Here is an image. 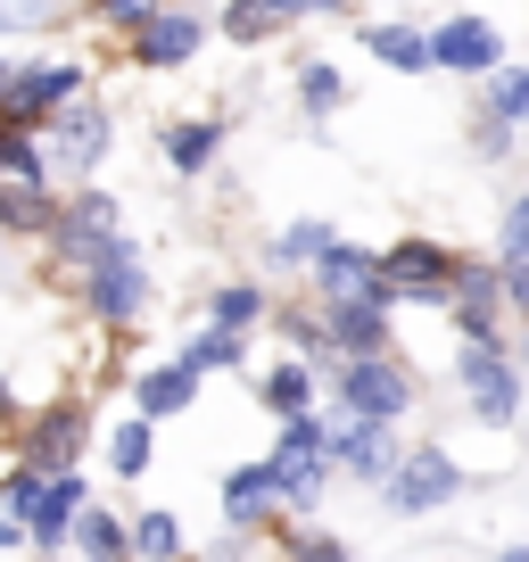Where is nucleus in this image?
I'll return each mask as SVG.
<instances>
[{
    "instance_id": "nucleus-1",
    "label": "nucleus",
    "mask_w": 529,
    "mask_h": 562,
    "mask_svg": "<svg viewBox=\"0 0 529 562\" xmlns=\"http://www.w3.org/2000/svg\"><path fill=\"white\" fill-rule=\"evenodd\" d=\"M381 281L389 290H406V299H455V257L430 240H397L381 257Z\"/></svg>"
},
{
    "instance_id": "nucleus-2",
    "label": "nucleus",
    "mask_w": 529,
    "mask_h": 562,
    "mask_svg": "<svg viewBox=\"0 0 529 562\" xmlns=\"http://www.w3.org/2000/svg\"><path fill=\"white\" fill-rule=\"evenodd\" d=\"M455 381H463V397H472L480 422H513V364L496 356V339H472V348L455 356Z\"/></svg>"
},
{
    "instance_id": "nucleus-3",
    "label": "nucleus",
    "mask_w": 529,
    "mask_h": 562,
    "mask_svg": "<svg viewBox=\"0 0 529 562\" xmlns=\"http://www.w3.org/2000/svg\"><path fill=\"white\" fill-rule=\"evenodd\" d=\"M455 488H463V472L439 456V447H423V456H406L397 472H389V505H397V513H430V505H447Z\"/></svg>"
},
{
    "instance_id": "nucleus-4",
    "label": "nucleus",
    "mask_w": 529,
    "mask_h": 562,
    "mask_svg": "<svg viewBox=\"0 0 529 562\" xmlns=\"http://www.w3.org/2000/svg\"><path fill=\"white\" fill-rule=\"evenodd\" d=\"M323 447H331V430L299 414V422H290V430H282V447L264 456V463H273V480H282V488L299 496V505H306V496H315V480H323Z\"/></svg>"
},
{
    "instance_id": "nucleus-5",
    "label": "nucleus",
    "mask_w": 529,
    "mask_h": 562,
    "mask_svg": "<svg viewBox=\"0 0 529 562\" xmlns=\"http://www.w3.org/2000/svg\"><path fill=\"white\" fill-rule=\"evenodd\" d=\"M323 290H331L339 306H381L389 281H381V257H364V248H323Z\"/></svg>"
},
{
    "instance_id": "nucleus-6",
    "label": "nucleus",
    "mask_w": 529,
    "mask_h": 562,
    "mask_svg": "<svg viewBox=\"0 0 529 562\" xmlns=\"http://www.w3.org/2000/svg\"><path fill=\"white\" fill-rule=\"evenodd\" d=\"M58 248H67V265H100L108 248H116V199H75V215L58 224Z\"/></svg>"
},
{
    "instance_id": "nucleus-7",
    "label": "nucleus",
    "mask_w": 529,
    "mask_h": 562,
    "mask_svg": "<svg viewBox=\"0 0 529 562\" xmlns=\"http://www.w3.org/2000/svg\"><path fill=\"white\" fill-rule=\"evenodd\" d=\"M142 290H149V281H142V257H133L124 240L108 248L100 265H91V299H100V315H108V323L133 315V306H142Z\"/></svg>"
},
{
    "instance_id": "nucleus-8",
    "label": "nucleus",
    "mask_w": 529,
    "mask_h": 562,
    "mask_svg": "<svg viewBox=\"0 0 529 562\" xmlns=\"http://www.w3.org/2000/svg\"><path fill=\"white\" fill-rule=\"evenodd\" d=\"M356 397V414L364 422H389V414H406L414 405V389H406V372H389V364H348V381H339Z\"/></svg>"
},
{
    "instance_id": "nucleus-9",
    "label": "nucleus",
    "mask_w": 529,
    "mask_h": 562,
    "mask_svg": "<svg viewBox=\"0 0 529 562\" xmlns=\"http://www.w3.org/2000/svg\"><path fill=\"white\" fill-rule=\"evenodd\" d=\"M100 149H108V116H100V108H75V116H58V133H50V166H58V175H83Z\"/></svg>"
},
{
    "instance_id": "nucleus-10",
    "label": "nucleus",
    "mask_w": 529,
    "mask_h": 562,
    "mask_svg": "<svg viewBox=\"0 0 529 562\" xmlns=\"http://www.w3.org/2000/svg\"><path fill=\"white\" fill-rule=\"evenodd\" d=\"M75 83H83V67H34L9 83V100H0V116H34V108H67Z\"/></svg>"
},
{
    "instance_id": "nucleus-11",
    "label": "nucleus",
    "mask_w": 529,
    "mask_h": 562,
    "mask_svg": "<svg viewBox=\"0 0 529 562\" xmlns=\"http://www.w3.org/2000/svg\"><path fill=\"white\" fill-rule=\"evenodd\" d=\"M75 513H83V480L67 472V480H50V488H42L34 505H25V538H34V546H58Z\"/></svg>"
},
{
    "instance_id": "nucleus-12",
    "label": "nucleus",
    "mask_w": 529,
    "mask_h": 562,
    "mask_svg": "<svg viewBox=\"0 0 529 562\" xmlns=\"http://www.w3.org/2000/svg\"><path fill=\"white\" fill-rule=\"evenodd\" d=\"M430 58H439V67H463V75H488L496 67V34L480 18H455L439 42H430Z\"/></svg>"
},
{
    "instance_id": "nucleus-13",
    "label": "nucleus",
    "mask_w": 529,
    "mask_h": 562,
    "mask_svg": "<svg viewBox=\"0 0 529 562\" xmlns=\"http://www.w3.org/2000/svg\"><path fill=\"white\" fill-rule=\"evenodd\" d=\"M331 447H348V472H356V480H381V488H389V472H397V456H389L381 422H356V430H331Z\"/></svg>"
},
{
    "instance_id": "nucleus-14",
    "label": "nucleus",
    "mask_w": 529,
    "mask_h": 562,
    "mask_svg": "<svg viewBox=\"0 0 529 562\" xmlns=\"http://www.w3.org/2000/svg\"><path fill=\"white\" fill-rule=\"evenodd\" d=\"M199 50V18H149L142 25V67H182Z\"/></svg>"
},
{
    "instance_id": "nucleus-15",
    "label": "nucleus",
    "mask_w": 529,
    "mask_h": 562,
    "mask_svg": "<svg viewBox=\"0 0 529 562\" xmlns=\"http://www.w3.org/2000/svg\"><path fill=\"white\" fill-rule=\"evenodd\" d=\"M75 430H83V414H75V405L42 414V430H34V472H58V463L75 456Z\"/></svg>"
},
{
    "instance_id": "nucleus-16",
    "label": "nucleus",
    "mask_w": 529,
    "mask_h": 562,
    "mask_svg": "<svg viewBox=\"0 0 529 562\" xmlns=\"http://www.w3.org/2000/svg\"><path fill=\"white\" fill-rule=\"evenodd\" d=\"M273 488H282V480H273V463H248V472H232V488H224V505H232V521H257V505H273Z\"/></svg>"
},
{
    "instance_id": "nucleus-17",
    "label": "nucleus",
    "mask_w": 529,
    "mask_h": 562,
    "mask_svg": "<svg viewBox=\"0 0 529 562\" xmlns=\"http://www.w3.org/2000/svg\"><path fill=\"white\" fill-rule=\"evenodd\" d=\"M191 389H199V372H149L142 381V414H182V405H191Z\"/></svg>"
},
{
    "instance_id": "nucleus-18",
    "label": "nucleus",
    "mask_w": 529,
    "mask_h": 562,
    "mask_svg": "<svg viewBox=\"0 0 529 562\" xmlns=\"http://www.w3.org/2000/svg\"><path fill=\"white\" fill-rule=\"evenodd\" d=\"M372 50H381L389 67H406V75H414V67H430V42H423V34H406V25H372Z\"/></svg>"
},
{
    "instance_id": "nucleus-19",
    "label": "nucleus",
    "mask_w": 529,
    "mask_h": 562,
    "mask_svg": "<svg viewBox=\"0 0 529 562\" xmlns=\"http://www.w3.org/2000/svg\"><path fill=\"white\" fill-rule=\"evenodd\" d=\"M166 158H175L182 175H199V166L215 158V124H175V140H166Z\"/></svg>"
},
{
    "instance_id": "nucleus-20",
    "label": "nucleus",
    "mask_w": 529,
    "mask_h": 562,
    "mask_svg": "<svg viewBox=\"0 0 529 562\" xmlns=\"http://www.w3.org/2000/svg\"><path fill=\"white\" fill-rule=\"evenodd\" d=\"M133 546H142V554H182V521L175 513H142V521H133Z\"/></svg>"
},
{
    "instance_id": "nucleus-21",
    "label": "nucleus",
    "mask_w": 529,
    "mask_h": 562,
    "mask_svg": "<svg viewBox=\"0 0 529 562\" xmlns=\"http://www.w3.org/2000/svg\"><path fill=\"white\" fill-rule=\"evenodd\" d=\"M264 405H273L282 422H299V414H306V372H299V364H282L273 381H264Z\"/></svg>"
},
{
    "instance_id": "nucleus-22",
    "label": "nucleus",
    "mask_w": 529,
    "mask_h": 562,
    "mask_svg": "<svg viewBox=\"0 0 529 562\" xmlns=\"http://www.w3.org/2000/svg\"><path fill=\"white\" fill-rule=\"evenodd\" d=\"M75 538H83L91 562H116V554H124V529L108 521V513H83V521H75Z\"/></svg>"
},
{
    "instance_id": "nucleus-23",
    "label": "nucleus",
    "mask_w": 529,
    "mask_h": 562,
    "mask_svg": "<svg viewBox=\"0 0 529 562\" xmlns=\"http://www.w3.org/2000/svg\"><path fill=\"white\" fill-rule=\"evenodd\" d=\"M108 456H116V472H124V480L149 472V422H124L116 439H108Z\"/></svg>"
},
{
    "instance_id": "nucleus-24",
    "label": "nucleus",
    "mask_w": 529,
    "mask_h": 562,
    "mask_svg": "<svg viewBox=\"0 0 529 562\" xmlns=\"http://www.w3.org/2000/svg\"><path fill=\"white\" fill-rule=\"evenodd\" d=\"M339 339H348L356 356L381 348V306H339Z\"/></svg>"
},
{
    "instance_id": "nucleus-25",
    "label": "nucleus",
    "mask_w": 529,
    "mask_h": 562,
    "mask_svg": "<svg viewBox=\"0 0 529 562\" xmlns=\"http://www.w3.org/2000/svg\"><path fill=\"white\" fill-rule=\"evenodd\" d=\"M0 224H50V207H42L34 182H9V191H0Z\"/></svg>"
},
{
    "instance_id": "nucleus-26",
    "label": "nucleus",
    "mask_w": 529,
    "mask_h": 562,
    "mask_svg": "<svg viewBox=\"0 0 529 562\" xmlns=\"http://www.w3.org/2000/svg\"><path fill=\"white\" fill-rule=\"evenodd\" d=\"M207 364H240V339H232V331H207L191 356H182V372H207Z\"/></svg>"
},
{
    "instance_id": "nucleus-27",
    "label": "nucleus",
    "mask_w": 529,
    "mask_h": 562,
    "mask_svg": "<svg viewBox=\"0 0 529 562\" xmlns=\"http://www.w3.org/2000/svg\"><path fill=\"white\" fill-rule=\"evenodd\" d=\"M50 25V0H0V34H34Z\"/></svg>"
},
{
    "instance_id": "nucleus-28",
    "label": "nucleus",
    "mask_w": 529,
    "mask_h": 562,
    "mask_svg": "<svg viewBox=\"0 0 529 562\" xmlns=\"http://www.w3.org/2000/svg\"><path fill=\"white\" fill-rule=\"evenodd\" d=\"M505 265H521V273H529V199L505 215Z\"/></svg>"
},
{
    "instance_id": "nucleus-29",
    "label": "nucleus",
    "mask_w": 529,
    "mask_h": 562,
    "mask_svg": "<svg viewBox=\"0 0 529 562\" xmlns=\"http://www.w3.org/2000/svg\"><path fill=\"white\" fill-rule=\"evenodd\" d=\"M264 25H273V9H257V0H240V9H232V18H224V34H232V42H257Z\"/></svg>"
},
{
    "instance_id": "nucleus-30",
    "label": "nucleus",
    "mask_w": 529,
    "mask_h": 562,
    "mask_svg": "<svg viewBox=\"0 0 529 562\" xmlns=\"http://www.w3.org/2000/svg\"><path fill=\"white\" fill-rule=\"evenodd\" d=\"M323 248H331V232H323V224H299V232L282 240V257H323Z\"/></svg>"
},
{
    "instance_id": "nucleus-31",
    "label": "nucleus",
    "mask_w": 529,
    "mask_h": 562,
    "mask_svg": "<svg viewBox=\"0 0 529 562\" xmlns=\"http://www.w3.org/2000/svg\"><path fill=\"white\" fill-rule=\"evenodd\" d=\"M215 315H224V323H257V290H224V299H215Z\"/></svg>"
},
{
    "instance_id": "nucleus-32",
    "label": "nucleus",
    "mask_w": 529,
    "mask_h": 562,
    "mask_svg": "<svg viewBox=\"0 0 529 562\" xmlns=\"http://www.w3.org/2000/svg\"><path fill=\"white\" fill-rule=\"evenodd\" d=\"M339 100V75L331 67H306V108H331Z\"/></svg>"
},
{
    "instance_id": "nucleus-33",
    "label": "nucleus",
    "mask_w": 529,
    "mask_h": 562,
    "mask_svg": "<svg viewBox=\"0 0 529 562\" xmlns=\"http://www.w3.org/2000/svg\"><path fill=\"white\" fill-rule=\"evenodd\" d=\"M108 18H124V25H149V0H108Z\"/></svg>"
},
{
    "instance_id": "nucleus-34",
    "label": "nucleus",
    "mask_w": 529,
    "mask_h": 562,
    "mask_svg": "<svg viewBox=\"0 0 529 562\" xmlns=\"http://www.w3.org/2000/svg\"><path fill=\"white\" fill-rule=\"evenodd\" d=\"M273 9H290V18H306V9H331V0H273Z\"/></svg>"
},
{
    "instance_id": "nucleus-35",
    "label": "nucleus",
    "mask_w": 529,
    "mask_h": 562,
    "mask_svg": "<svg viewBox=\"0 0 529 562\" xmlns=\"http://www.w3.org/2000/svg\"><path fill=\"white\" fill-rule=\"evenodd\" d=\"M505 290H513V299H521V306H529V273H513V281H505Z\"/></svg>"
},
{
    "instance_id": "nucleus-36",
    "label": "nucleus",
    "mask_w": 529,
    "mask_h": 562,
    "mask_svg": "<svg viewBox=\"0 0 529 562\" xmlns=\"http://www.w3.org/2000/svg\"><path fill=\"white\" fill-rule=\"evenodd\" d=\"M315 562H348V554H339V546H315Z\"/></svg>"
},
{
    "instance_id": "nucleus-37",
    "label": "nucleus",
    "mask_w": 529,
    "mask_h": 562,
    "mask_svg": "<svg viewBox=\"0 0 529 562\" xmlns=\"http://www.w3.org/2000/svg\"><path fill=\"white\" fill-rule=\"evenodd\" d=\"M496 562H529V546H513V554H496Z\"/></svg>"
}]
</instances>
